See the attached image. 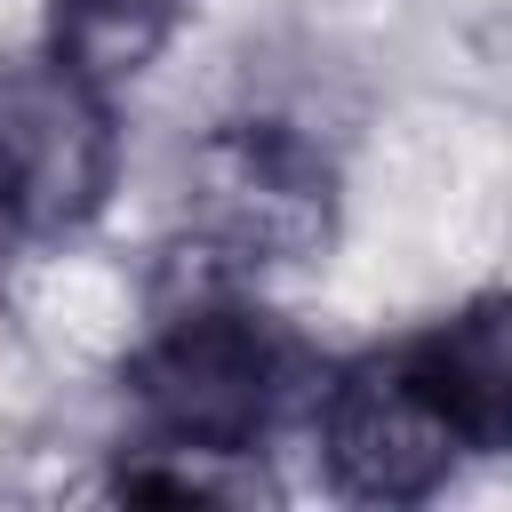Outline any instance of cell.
Wrapping results in <instances>:
<instances>
[{"label": "cell", "instance_id": "obj_1", "mask_svg": "<svg viewBox=\"0 0 512 512\" xmlns=\"http://www.w3.org/2000/svg\"><path fill=\"white\" fill-rule=\"evenodd\" d=\"M304 408L320 432V464L336 472L344 496H368V504L432 496L464 456H488L512 432L504 296H480L392 352H360L328 368Z\"/></svg>", "mask_w": 512, "mask_h": 512}, {"label": "cell", "instance_id": "obj_2", "mask_svg": "<svg viewBox=\"0 0 512 512\" xmlns=\"http://www.w3.org/2000/svg\"><path fill=\"white\" fill-rule=\"evenodd\" d=\"M304 352L216 272H200L152 336L128 352V416L136 440L160 448H216V456H264V440L312 400Z\"/></svg>", "mask_w": 512, "mask_h": 512}, {"label": "cell", "instance_id": "obj_3", "mask_svg": "<svg viewBox=\"0 0 512 512\" xmlns=\"http://www.w3.org/2000/svg\"><path fill=\"white\" fill-rule=\"evenodd\" d=\"M336 224V176L312 136L288 120H224L192 144L184 168V240L200 272H264L320 256Z\"/></svg>", "mask_w": 512, "mask_h": 512}, {"label": "cell", "instance_id": "obj_4", "mask_svg": "<svg viewBox=\"0 0 512 512\" xmlns=\"http://www.w3.org/2000/svg\"><path fill=\"white\" fill-rule=\"evenodd\" d=\"M0 176L24 240L72 232L112 192V96L72 64L40 56L0 80Z\"/></svg>", "mask_w": 512, "mask_h": 512}, {"label": "cell", "instance_id": "obj_5", "mask_svg": "<svg viewBox=\"0 0 512 512\" xmlns=\"http://www.w3.org/2000/svg\"><path fill=\"white\" fill-rule=\"evenodd\" d=\"M176 24H184V0H48V56L112 96L120 80L160 64Z\"/></svg>", "mask_w": 512, "mask_h": 512}, {"label": "cell", "instance_id": "obj_6", "mask_svg": "<svg viewBox=\"0 0 512 512\" xmlns=\"http://www.w3.org/2000/svg\"><path fill=\"white\" fill-rule=\"evenodd\" d=\"M16 248H24V224H16V200H8V176H0V272H8Z\"/></svg>", "mask_w": 512, "mask_h": 512}]
</instances>
